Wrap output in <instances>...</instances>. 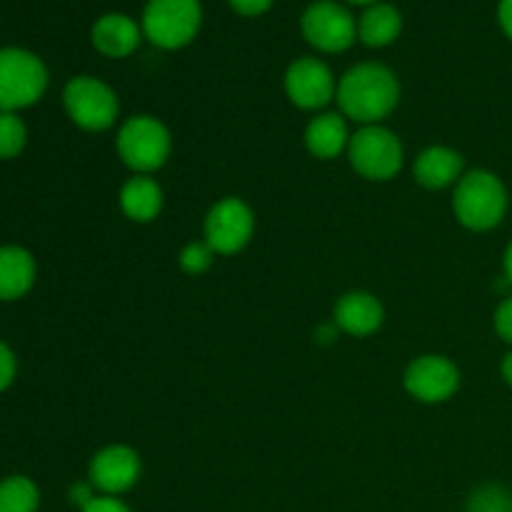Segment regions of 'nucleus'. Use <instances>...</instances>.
Returning <instances> with one entry per match:
<instances>
[{
    "instance_id": "bb28decb",
    "label": "nucleus",
    "mask_w": 512,
    "mask_h": 512,
    "mask_svg": "<svg viewBox=\"0 0 512 512\" xmlns=\"http://www.w3.org/2000/svg\"><path fill=\"white\" fill-rule=\"evenodd\" d=\"M80 512H133L128 505L123 503L120 498H110V495H98L88 508H83Z\"/></svg>"
},
{
    "instance_id": "aec40b11",
    "label": "nucleus",
    "mask_w": 512,
    "mask_h": 512,
    "mask_svg": "<svg viewBox=\"0 0 512 512\" xmlns=\"http://www.w3.org/2000/svg\"><path fill=\"white\" fill-rule=\"evenodd\" d=\"M38 505L40 493L33 480L13 475L0 483V512H38Z\"/></svg>"
},
{
    "instance_id": "1a4fd4ad",
    "label": "nucleus",
    "mask_w": 512,
    "mask_h": 512,
    "mask_svg": "<svg viewBox=\"0 0 512 512\" xmlns=\"http://www.w3.org/2000/svg\"><path fill=\"white\" fill-rule=\"evenodd\" d=\"M305 40L323 53H343L358 40V23L353 13L333 0L308 5L300 20Z\"/></svg>"
},
{
    "instance_id": "6e6552de",
    "label": "nucleus",
    "mask_w": 512,
    "mask_h": 512,
    "mask_svg": "<svg viewBox=\"0 0 512 512\" xmlns=\"http://www.w3.org/2000/svg\"><path fill=\"white\" fill-rule=\"evenodd\" d=\"M255 213L243 198L218 200L205 215V243L218 255H235L253 240Z\"/></svg>"
},
{
    "instance_id": "f8f14e48",
    "label": "nucleus",
    "mask_w": 512,
    "mask_h": 512,
    "mask_svg": "<svg viewBox=\"0 0 512 512\" xmlns=\"http://www.w3.org/2000/svg\"><path fill=\"white\" fill-rule=\"evenodd\" d=\"M285 93L300 110H323L338 95V83L323 60L298 58L285 73Z\"/></svg>"
},
{
    "instance_id": "9d476101",
    "label": "nucleus",
    "mask_w": 512,
    "mask_h": 512,
    "mask_svg": "<svg viewBox=\"0 0 512 512\" xmlns=\"http://www.w3.org/2000/svg\"><path fill=\"white\" fill-rule=\"evenodd\" d=\"M403 385L410 398L420 403H445L460 388V368L445 355H420L405 368Z\"/></svg>"
},
{
    "instance_id": "5701e85b",
    "label": "nucleus",
    "mask_w": 512,
    "mask_h": 512,
    "mask_svg": "<svg viewBox=\"0 0 512 512\" xmlns=\"http://www.w3.org/2000/svg\"><path fill=\"white\" fill-rule=\"evenodd\" d=\"M215 255H218V253H215V250L210 248L205 240H200V243H198V240H193V243H188L183 250H180L178 263H180V268H183V273L203 275V273H208V270H210Z\"/></svg>"
},
{
    "instance_id": "0eeeda50",
    "label": "nucleus",
    "mask_w": 512,
    "mask_h": 512,
    "mask_svg": "<svg viewBox=\"0 0 512 512\" xmlns=\"http://www.w3.org/2000/svg\"><path fill=\"white\" fill-rule=\"evenodd\" d=\"M63 103L78 128L100 133L118 123L120 100L115 90L93 75H78L63 90Z\"/></svg>"
},
{
    "instance_id": "c85d7f7f",
    "label": "nucleus",
    "mask_w": 512,
    "mask_h": 512,
    "mask_svg": "<svg viewBox=\"0 0 512 512\" xmlns=\"http://www.w3.org/2000/svg\"><path fill=\"white\" fill-rule=\"evenodd\" d=\"M498 20H500V28H503V33L512 40V0H500Z\"/></svg>"
},
{
    "instance_id": "2f4dec72",
    "label": "nucleus",
    "mask_w": 512,
    "mask_h": 512,
    "mask_svg": "<svg viewBox=\"0 0 512 512\" xmlns=\"http://www.w3.org/2000/svg\"><path fill=\"white\" fill-rule=\"evenodd\" d=\"M503 268H505V280H508V285H512V243L508 245V250H505Z\"/></svg>"
},
{
    "instance_id": "2eb2a0df",
    "label": "nucleus",
    "mask_w": 512,
    "mask_h": 512,
    "mask_svg": "<svg viewBox=\"0 0 512 512\" xmlns=\"http://www.w3.org/2000/svg\"><path fill=\"white\" fill-rule=\"evenodd\" d=\"M140 38H143V28H138V23L123 13L103 15L95 20L93 30H90L95 50L108 58H128L130 53L138 50Z\"/></svg>"
},
{
    "instance_id": "f3484780",
    "label": "nucleus",
    "mask_w": 512,
    "mask_h": 512,
    "mask_svg": "<svg viewBox=\"0 0 512 512\" xmlns=\"http://www.w3.org/2000/svg\"><path fill=\"white\" fill-rule=\"evenodd\" d=\"M165 195L150 175H133L120 190V208L133 223H153L163 213Z\"/></svg>"
},
{
    "instance_id": "6ab92c4d",
    "label": "nucleus",
    "mask_w": 512,
    "mask_h": 512,
    "mask_svg": "<svg viewBox=\"0 0 512 512\" xmlns=\"http://www.w3.org/2000/svg\"><path fill=\"white\" fill-rule=\"evenodd\" d=\"M400 30H403V15L388 3L368 5V10L358 20V38L368 48H385V45L395 43Z\"/></svg>"
},
{
    "instance_id": "393cba45",
    "label": "nucleus",
    "mask_w": 512,
    "mask_h": 512,
    "mask_svg": "<svg viewBox=\"0 0 512 512\" xmlns=\"http://www.w3.org/2000/svg\"><path fill=\"white\" fill-rule=\"evenodd\" d=\"M15 378V355L5 343H0V393L13 383Z\"/></svg>"
},
{
    "instance_id": "7ed1b4c3",
    "label": "nucleus",
    "mask_w": 512,
    "mask_h": 512,
    "mask_svg": "<svg viewBox=\"0 0 512 512\" xmlns=\"http://www.w3.org/2000/svg\"><path fill=\"white\" fill-rule=\"evenodd\" d=\"M115 148H118L120 160L135 175H150L168 163L173 138L163 120L153 115H133L120 125Z\"/></svg>"
},
{
    "instance_id": "4468645a",
    "label": "nucleus",
    "mask_w": 512,
    "mask_h": 512,
    "mask_svg": "<svg viewBox=\"0 0 512 512\" xmlns=\"http://www.w3.org/2000/svg\"><path fill=\"white\" fill-rule=\"evenodd\" d=\"M413 175L428 190L450 188V185H458V180L465 175V160L458 150L448 145H430L415 158Z\"/></svg>"
},
{
    "instance_id": "ddd939ff",
    "label": "nucleus",
    "mask_w": 512,
    "mask_h": 512,
    "mask_svg": "<svg viewBox=\"0 0 512 512\" xmlns=\"http://www.w3.org/2000/svg\"><path fill=\"white\" fill-rule=\"evenodd\" d=\"M383 320V303L368 290H350L340 295L333 308V323L338 325L340 333H348L353 338H368L375 330H380Z\"/></svg>"
},
{
    "instance_id": "4be33fe9",
    "label": "nucleus",
    "mask_w": 512,
    "mask_h": 512,
    "mask_svg": "<svg viewBox=\"0 0 512 512\" xmlns=\"http://www.w3.org/2000/svg\"><path fill=\"white\" fill-rule=\"evenodd\" d=\"M28 130L15 113H0V158H15L25 148Z\"/></svg>"
},
{
    "instance_id": "423d86ee",
    "label": "nucleus",
    "mask_w": 512,
    "mask_h": 512,
    "mask_svg": "<svg viewBox=\"0 0 512 512\" xmlns=\"http://www.w3.org/2000/svg\"><path fill=\"white\" fill-rule=\"evenodd\" d=\"M203 23L200 0H148L143 10V33L163 50H178L198 35Z\"/></svg>"
},
{
    "instance_id": "b1692460",
    "label": "nucleus",
    "mask_w": 512,
    "mask_h": 512,
    "mask_svg": "<svg viewBox=\"0 0 512 512\" xmlns=\"http://www.w3.org/2000/svg\"><path fill=\"white\" fill-rule=\"evenodd\" d=\"M495 333L500 335V340L512 345V295H505L500 300V305L495 308Z\"/></svg>"
},
{
    "instance_id": "473e14b6",
    "label": "nucleus",
    "mask_w": 512,
    "mask_h": 512,
    "mask_svg": "<svg viewBox=\"0 0 512 512\" xmlns=\"http://www.w3.org/2000/svg\"><path fill=\"white\" fill-rule=\"evenodd\" d=\"M348 3H353V5H375L378 0H348Z\"/></svg>"
},
{
    "instance_id": "7c9ffc66",
    "label": "nucleus",
    "mask_w": 512,
    "mask_h": 512,
    "mask_svg": "<svg viewBox=\"0 0 512 512\" xmlns=\"http://www.w3.org/2000/svg\"><path fill=\"white\" fill-rule=\"evenodd\" d=\"M500 375H503L505 383H508L510 388H512V350H510L508 355H505L503 363H500Z\"/></svg>"
},
{
    "instance_id": "39448f33",
    "label": "nucleus",
    "mask_w": 512,
    "mask_h": 512,
    "mask_svg": "<svg viewBox=\"0 0 512 512\" xmlns=\"http://www.w3.org/2000/svg\"><path fill=\"white\" fill-rule=\"evenodd\" d=\"M48 88V70L38 55L20 48H0V113L38 103Z\"/></svg>"
},
{
    "instance_id": "412c9836",
    "label": "nucleus",
    "mask_w": 512,
    "mask_h": 512,
    "mask_svg": "<svg viewBox=\"0 0 512 512\" xmlns=\"http://www.w3.org/2000/svg\"><path fill=\"white\" fill-rule=\"evenodd\" d=\"M465 512H512V493L498 483L480 485L470 493Z\"/></svg>"
},
{
    "instance_id": "c756f323",
    "label": "nucleus",
    "mask_w": 512,
    "mask_h": 512,
    "mask_svg": "<svg viewBox=\"0 0 512 512\" xmlns=\"http://www.w3.org/2000/svg\"><path fill=\"white\" fill-rule=\"evenodd\" d=\"M338 325L335 323H328V325H320L318 330H315V340H318V343H333L335 338H338Z\"/></svg>"
},
{
    "instance_id": "9b49d317",
    "label": "nucleus",
    "mask_w": 512,
    "mask_h": 512,
    "mask_svg": "<svg viewBox=\"0 0 512 512\" xmlns=\"http://www.w3.org/2000/svg\"><path fill=\"white\" fill-rule=\"evenodd\" d=\"M143 473L140 455L130 445H108L90 460V483L100 495L120 498L135 488Z\"/></svg>"
},
{
    "instance_id": "dca6fc26",
    "label": "nucleus",
    "mask_w": 512,
    "mask_h": 512,
    "mask_svg": "<svg viewBox=\"0 0 512 512\" xmlns=\"http://www.w3.org/2000/svg\"><path fill=\"white\" fill-rule=\"evenodd\" d=\"M350 130L343 113H318L305 128V145L318 160H333L348 153Z\"/></svg>"
},
{
    "instance_id": "f03ea898",
    "label": "nucleus",
    "mask_w": 512,
    "mask_h": 512,
    "mask_svg": "<svg viewBox=\"0 0 512 512\" xmlns=\"http://www.w3.org/2000/svg\"><path fill=\"white\" fill-rule=\"evenodd\" d=\"M453 213L463 228L488 233L508 213V188L490 170H468L453 190Z\"/></svg>"
},
{
    "instance_id": "cd10ccee",
    "label": "nucleus",
    "mask_w": 512,
    "mask_h": 512,
    "mask_svg": "<svg viewBox=\"0 0 512 512\" xmlns=\"http://www.w3.org/2000/svg\"><path fill=\"white\" fill-rule=\"evenodd\" d=\"M95 498H98V495H95L93 483H75L73 488H70V503H73L75 508H88Z\"/></svg>"
},
{
    "instance_id": "a878e982",
    "label": "nucleus",
    "mask_w": 512,
    "mask_h": 512,
    "mask_svg": "<svg viewBox=\"0 0 512 512\" xmlns=\"http://www.w3.org/2000/svg\"><path fill=\"white\" fill-rule=\"evenodd\" d=\"M273 3H275V0H230V5H233L235 13L248 15V18H255V15L268 13L270 5H273Z\"/></svg>"
},
{
    "instance_id": "20e7f679",
    "label": "nucleus",
    "mask_w": 512,
    "mask_h": 512,
    "mask_svg": "<svg viewBox=\"0 0 512 512\" xmlns=\"http://www.w3.org/2000/svg\"><path fill=\"white\" fill-rule=\"evenodd\" d=\"M348 160L358 175L365 180L395 178L405 163V148L398 135L385 125H363L358 133L350 135Z\"/></svg>"
},
{
    "instance_id": "f257e3e1",
    "label": "nucleus",
    "mask_w": 512,
    "mask_h": 512,
    "mask_svg": "<svg viewBox=\"0 0 512 512\" xmlns=\"http://www.w3.org/2000/svg\"><path fill=\"white\" fill-rule=\"evenodd\" d=\"M338 105L345 118L360 125H380L400 103V80L388 65L360 63L338 83Z\"/></svg>"
},
{
    "instance_id": "a211bd4d",
    "label": "nucleus",
    "mask_w": 512,
    "mask_h": 512,
    "mask_svg": "<svg viewBox=\"0 0 512 512\" xmlns=\"http://www.w3.org/2000/svg\"><path fill=\"white\" fill-rule=\"evenodd\" d=\"M35 280V260L18 245L0 248V300L23 298Z\"/></svg>"
}]
</instances>
